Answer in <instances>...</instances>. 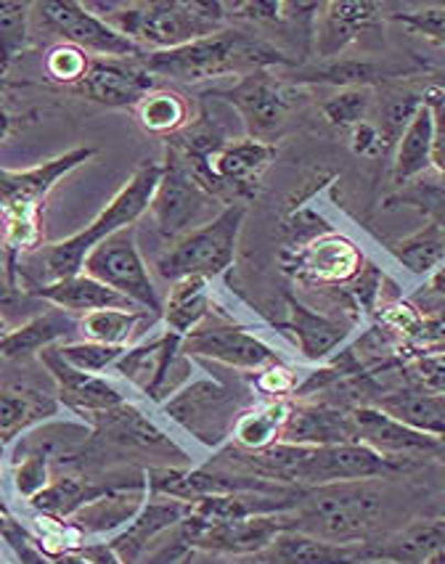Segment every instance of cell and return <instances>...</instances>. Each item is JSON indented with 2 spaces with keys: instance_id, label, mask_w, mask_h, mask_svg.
Here are the masks:
<instances>
[{
  "instance_id": "obj_1",
  "label": "cell",
  "mask_w": 445,
  "mask_h": 564,
  "mask_svg": "<svg viewBox=\"0 0 445 564\" xmlns=\"http://www.w3.org/2000/svg\"><path fill=\"white\" fill-rule=\"evenodd\" d=\"M234 475L260 477V480L284 485V488L311 490L321 485L352 480H392L414 467L409 458H388L361 443L343 445H290L276 443L265 451H241L237 445H223L209 462Z\"/></svg>"
},
{
  "instance_id": "obj_2",
  "label": "cell",
  "mask_w": 445,
  "mask_h": 564,
  "mask_svg": "<svg viewBox=\"0 0 445 564\" xmlns=\"http://www.w3.org/2000/svg\"><path fill=\"white\" fill-rule=\"evenodd\" d=\"M96 149L77 147L30 170H0V218L6 223V281L19 286V262L41 249L43 207L56 183L83 167Z\"/></svg>"
},
{
  "instance_id": "obj_3",
  "label": "cell",
  "mask_w": 445,
  "mask_h": 564,
  "mask_svg": "<svg viewBox=\"0 0 445 564\" xmlns=\"http://www.w3.org/2000/svg\"><path fill=\"white\" fill-rule=\"evenodd\" d=\"M388 482L352 480L303 490L300 503L286 511L290 530L334 543H366L382 538L388 517Z\"/></svg>"
},
{
  "instance_id": "obj_4",
  "label": "cell",
  "mask_w": 445,
  "mask_h": 564,
  "mask_svg": "<svg viewBox=\"0 0 445 564\" xmlns=\"http://www.w3.org/2000/svg\"><path fill=\"white\" fill-rule=\"evenodd\" d=\"M141 64L154 77L162 75L186 85H199L218 80V77H245L252 72L281 67V64H292V58L250 32L226 28L181 48L146 54Z\"/></svg>"
},
{
  "instance_id": "obj_5",
  "label": "cell",
  "mask_w": 445,
  "mask_h": 564,
  "mask_svg": "<svg viewBox=\"0 0 445 564\" xmlns=\"http://www.w3.org/2000/svg\"><path fill=\"white\" fill-rule=\"evenodd\" d=\"M90 11H101L104 22L143 54H160L188 45L202 37L226 30L223 3H199V0H160V3H85Z\"/></svg>"
},
{
  "instance_id": "obj_6",
  "label": "cell",
  "mask_w": 445,
  "mask_h": 564,
  "mask_svg": "<svg viewBox=\"0 0 445 564\" xmlns=\"http://www.w3.org/2000/svg\"><path fill=\"white\" fill-rule=\"evenodd\" d=\"M162 178V165L156 162H143V165L130 175L126 186L109 199V205L96 215L83 231L72 234L69 239L48 245L41 252V284L69 279V275L83 273V262L94 249L115 236L122 228L135 226L143 215L149 213L156 183ZM37 286V284H35Z\"/></svg>"
},
{
  "instance_id": "obj_7",
  "label": "cell",
  "mask_w": 445,
  "mask_h": 564,
  "mask_svg": "<svg viewBox=\"0 0 445 564\" xmlns=\"http://www.w3.org/2000/svg\"><path fill=\"white\" fill-rule=\"evenodd\" d=\"M245 218L247 205H228L207 226L173 241L154 262L156 275L170 281V284L181 279H192V275L207 281L218 279L237 260L239 234Z\"/></svg>"
},
{
  "instance_id": "obj_8",
  "label": "cell",
  "mask_w": 445,
  "mask_h": 564,
  "mask_svg": "<svg viewBox=\"0 0 445 564\" xmlns=\"http://www.w3.org/2000/svg\"><path fill=\"white\" fill-rule=\"evenodd\" d=\"M276 154L279 149L271 141L241 135L220 143L213 152L196 156V160H188L183 154L178 156L209 194L218 196L220 202L228 199V205H247L252 196H258L260 181H263L268 167L273 165Z\"/></svg>"
},
{
  "instance_id": "obj_9",
  "label": "cell",
  "mask_w": 445,
  "mask_h": 564,
  "mask_svg": "<svg viewBox=\"0 0 445 564\" xmlns=\"http://www.w3.org/2000/svg\"><path fill=\"white\" fill-rule=\"evenodd\" d=\"M250 405V395L239 384L223 382L218 377H205L192 379L167 403H162V411L175 424H181L194 441L218 451L231 441L234 422Z\"/></svg>"
},
{
  "instance_id": "obj_10",
  "label": "cell",
  "mask_w": 445,
  "mask_h": 564,
  "mask_svg": "<svg viewBox=\"0 0 445 564\" xmlns=\"http://www.w3.org/2000/svg\"><path fill=\"white\" fill-rule=\"evenodd\" d=\"M228 205H223L215 194H209L194 173L188 170L186 162L181 160L173 149L167 147L165 165H162V178L156 183V192L152 196V213L156 231L165 239L173 241L183 239L186 234L196 231V228L207 226L215 220Z\"/></svg>"
},
{
  "instance_id": "obj_11",
  "label": "cell",
  "mask_w": 445,
  "mask_h": 564,
  "mask_svg": "<svg viewBox=\"0 0 445 564\" xmlns=\"http://www.w3.org/2000/svg\"><path fill=\"white\" fill-rule=\"evenodd\" d=\"M135 236H139V228L135 226L122 228V231L109 236L107 241H101L85 258L83 273H88L90 279L101 281L104 286L122 294V297L130 300L135 307H141V311L154 313V316L162 318V297L156 292L146 262L141 258Z\"/></svg>"
},
{
  "instance_id": "obj_12",
  "label": "cell",
  "mask_w": 445,
  "mask_h": 564,
  "mask_svg": "<svg viewBox=\"0 0 445 564\" xmlns=\"http://www.w3.org/2000/svg\"><path fill=\"white\" fill-rule=\"evenodd\" d=\"M290 530L286 514H265V517H247V520H226V522H207L196 520L188 511V517L178 524V533L188 549L199 554L213 556H231V560H250L260 556L276 541L279 533Z\"/></svg>"
},
{
  "instance_id": "obj_13",
  "label": "cell",
  "mask_w": 445,
  "mask_h": 564,
  "mask_svg": "<svg viewBox=\"0 0 445 564\" xmlns=\"http://www.w3.org/2000/svg\"><path fill=\"white\" fill-rule=\"evenodd\" d=\"M37 19L51 35H56L62 43L75 45L88 56L98 58H143L146 54L120 35L115 28H109L101 17H96L88 6L75 3V0H45L35 6Z\"/></svg>"
},
{
  "instance_id": "obj_14",
  "label": "cell",
  "mask_w": 445,
  "mask_h": 564,
  "mask_svg": "<svg viewBox=\"0 0 445 564\" xmlns=\"http://www.w3.org/2000/svg\"><path fill=\"white\" fill-rule=\"evenodd\" d=\"M183 352L188 358H199L205 364H218L245 373H254L281 360L279 352L263 343L258 334L237 326L223 313H213L199 329L183 337Z\"/></svg>"
},
{
  "instance_id": "obj_15",
  "label": "cell",
  "mask_w": 445,
  "mask_h": 564,
  "mask_svg": "<svg viewBox=\"0 0 445 564\" xmlns=\"http://www.w3.org/2000/svg\"><path fill=\"white\" fill-rule=\"evenodd\" d=\"M284 271L307 286H345L363 271L361 249L339 231H324L281 252Z\"/></svg>"
},
{
  "instance_id": "obj_16",
  "label": "cell",
  "mask_w": 445,
  "mask_h": 564,
  "mask_svg": "<svg viewBox=\"0 0 445 564\" xmlns=\"http://www.w3.org/2000/svg\"><path fill=\"white\" fill-rule=\"evenodd\" d=\"M218 98L231 104L234 115L245 122L247 135L260 138V141H268V135L284 122L286 111L294 104L290 85L268 75V69L239 77L234 88L223 90Z\"/></svg>"
},
{
  "instance_id": "obj_17",
  "label": "cell",
  "mask_w": 445,
  "mask_h": 564,
  "mask_svg": "<svg viewBox=\"0 0 445 564\" xmlns=\"http://www.w3.org/2000/svg\"><path fill=\"white\" fill-rule=\"evenodd\" d=\"M37 360L45 366L48 377L54 379L58 403L64 409L75 411L77 416H83L85 422H94L101 413L120 409V405L130 403L126 392L117 384H111L107 377H96V373H83L58 356L56 345L45 347L37 352Z\"/></svg>"
},
{
  "instance_id": "obj_18",
  "label": "cell",
  "mask_w": 445,
  "mask_h": 564,
  "mask_svg": "<svg viewBox=\"0 0 445 564\" xmlns=\"http://www.w3.org/2000/svg\"><path fill=\"white\" fill-rule=\"evenodd\" d=\"M154 88L156 77L141 58H94L88 75L69 90L109 109H135Z\"/></svg>"
},
{
  "instance_id": "obj_19",
  "label": "cell",
  "mask_w": 445,
  "mask_h": 564,
  "mask_svg": "<svg viewBox=\"0 0 445 564\" xmlns=\"http://www.w3.org/2000/svg\"><path fill=\"white\" fill-rule=\"evenodd\" d=\"M352 430H356V443L366 448L377 451V454L388 458H443L445 462V445L422 435V432L405 427L398 419L388 416L379 411L377 405H356L350 409Z\"/></svg>"
},
{
  "instance_id": "obj_20",
  "label": "cell",
  "mask_w": 445,
  "mask_h": 564,
  "mask_svg": "<svg viewBox=\"0 0 445 564\" xmlns=\"http://www.w3.org/2000/svg\"><path fill=\"white\" fill-rule=\"evenodd\" d=\"M90 424L98 430V441L107 443L120 456L143 454L152 458H186L178 445L170 441L165 432L133 403L101 413Z\"/></svg>"
},
{
  "instance_id": "obj_21",
  "label": "cell",
  "mask_w": 445,
  "mask_h": 564,
  "mask_svg": "<svg viewBox=\"0 0 445 564\" xmlns=\"http://www.w3.org/2000/svg\"><path fill=\"white\" fill-rule=\"evenodd\" d=\"M146 496V475H143L141 480L117 485L109 494L85 503V507L80 511H75L69 520H64V524H67L69 533L75 535L77 549H80L85 541H90V538L120 533V530L139 514Z\"/></svg>"
},
{
  "instance_id": "obj_22",
  "label": "cell",
  "mask_w": 445,
  "mask_h": 564,
  "mask_svg": "<svg viewBox=\"0 0 445 564\" xmlns=\"http://www.w3.org/2000/svg\"><path fill=\"white\" fill-rule=\"evenodd\" d=\"M188 511H192V503L149 494L141 511L130 520V524H126L117 535L107 538L109 549L115 551L117 560L122 564H139L156 538L165 535L167 530L178 528L188 517Z\"/></svg>"
},
{
  "instance_id": "obj_23",
  "label": "cell",
  "mask_w": 445,
  "mask_h": 564,
  "mask_svg": "<svg viewBox=\"0 0 445 564\" xmlns=\"http://www.w3.org/2000/svg\"><path fill=\"white\" fill-rule=\"evenodd\" d=\"M409 202L427 209V226L392 241L390 252L405 271L414 275H432L445 265V192L430 188L424 192V199L411 196Z\"/></svg>"
},
{
  "instance_id": "obj_24",
  "label": "cell",
  "mask_w": 445,
  "mask_h": 564,
  "mask_svg": "<svg viewBox=\"0 0 445 564\" xmlns=\"http://www.w3.org/2000/svg\"><path fill=\"white\" fill-rule=\"evenodd\" d=\"M369 564H427L445 554V517H419L388 535L366 541Z\"/></svg>"
},
{
  "instance_id": "obj_25",
  "label": "cell",
  "mask_w": 445,
  "mask_h": 564,
  "mask_svg": "<svg viewBox=\"0 0 445 564\" xmlns=\"http://www.w3.org/2000/svg\"><path fill=\"white\" fill-rule=\"evenodd\" d=\"M313 30V51L324 62H334L350 43L361 37V32L379 22V3L369 0H343V3L321 6Z\"/></svg>"
},
{
  "instance_id": "obj_26",
  "label": "cell",
  "mask_w": 445,
  "mask_h": 564,
  "mask_svg": "<svg viewBox=\"0 0 445 564\" xmlns=\"http://www.w3.org/2000/svg\"><path fill=\"white\" fill-rule=\"evenodd\" d=\"M279 443L290 445H343L356 443L352 416L348 405L334 403H305L292 400L290 419Z\"/></svg>"
},
{
  "instance_id": "obj_27",
  "label": "cell",
  "mask_w": 445,
  "mask_h": 564,
  "mask_svg": "<svg viewBox=\"0 0 445 564\" xmlns=\"http://www.w3.org/2000/svg\"><path fill=\"white\" fill-rule=\"evenodd\" d=\"M258 560L263 564H369V554L366 543H334L300 530H284Z\"/></svg>"
},
{
  "instance_id": "obj_28",
  "label": "cell",
  "mask_w": 445,
  "mask_h": 564,
  "mask_svg": "<svg viewBox=\"0 0 445 564\" xmlns=\"http://www.w3.org/2000/svg\"><path fill=\"white\" fill-rule=\"evenodd\" d=\"M58 409V398L43 392L41 387L0 379V443L9 448L37 424L54 419Z\"/></svg>"
},
{
  "instance_id": "obj_29",
  "label": "cell",
  "mask_w": 445,
  "mask_h": 564,
  "mask_svg": "<svg viewBox=\"0 0 445 564\" xmlns=\"http://www.w3.org/2000/svg\"><path fill=\"white\" fill-rule=\"evenodd\" d=\"M32 297L41 300L43 305L58 307V311H67L72 316H85V313L94 311H141L130 300L117 294L109 286H104L101 281L90 279L88 273L69 275V279L51 281V284H37L28 290Z\"/></svg>"
},
{
  "instance_id": "obj_30",
  "label": "cell",
  "mask_w": 445,
  "mask_h": 564,
  "mask_svg": "<svg viewBox=\"0 0 445 564\" xmlns=\"http://www.w3.org/2000/svg\"><path fill=\"white\" fill-rule=\"evenodd\" d=\"M379 411L388 416L398 419L405 427L422 432V435L432 437V441L445 445V395L443 392H430L422 387L403 384L382 390L375 398Z\"/></svg>"
},
{
  "instance_id": "obj_31",
  "label": "cell",
  "mask_w": 445,
  "mask_h": 564,
  "mask_svg": "<svg viewBox=\"0 0 445 564\" xmlns=\"http://www.w3.org/2000/svg\"><path fill=\"white\" fill-rule=\"evenodd\" d=\"M286 318L284 329L292 332L294 343L300 347V356L311 364H324L334 352L339 350L350 337V326L343 324L339 318L326 316V313L313 311L297 297L286 294Z\"/></svg>"
},
{
  "instance_id": "obj_32",
  "label": "cell",
  "mask_w": 445,
  "mask_h": 564,
  "mask_svg": "<svg viewBox=\"0 0 445 564\" xmlns=\"http://www.w3.org/2000/svg\"><path fill=\"white\" fill-rule=\"evenodd\" d=\"M72 334H80V318L67 311H58V307H48V311L37 313L35 318L14 326L0 339V358L6 364H22L45 347L67 343Z\"/></svg>"
},
{
  "instance_id": "obj_33",
  "label": "cell",
  "mask_w": 445,
  "mask_h": 564,
  "mask_svg": "<svg viewBox=\"0 0 445 564\" xmlns=\"http://www.w3.org/2000/svg\"><path fill=\"white\" fill-rule=\"evenodd\" d=\"M213 313L218 311L209 297V281L192 275V279H181L170 286L167 300L162 303V324L167 332L183 339L199 329Z\"/></svg>"
},
{
  "instance_id": "obj_34",
  "label": "cell",
  "mask_w": 445,
  "mask_h": 564,
  "mask_svg": "<svg viewBox=\"0 0 445 564\" xmlns=\"http://www.w3.org/2000/svg\"><path fill=\"white\" fill-rule=\"evenodd\" d=\"M160 316L146 311H94L80 316V334L88 343L130 347L139 343L141 334L154 332Z\"/></svg>"
},
{
  "instance_id": "obj_35",
  "label": "cell",
  "mask_w": 445,
  "mask_h": 564,
  "mask_svg": "<svg viewBox=\"0 0 445 564\" xmlns=\"http://www.w3.org/2000/svg\"><path fill=\"white\" fill-rule=\"evenodd\" d=\"M292 400H265L250 405L234 422L231 443L241 451H265L281 441L286 419H290Z\"/></svg>"
},
{
  "instance_id": "obj_36",
  "label": "cell",
  "mask_w": 445,
  "mask_h": 564,
  "mask_svg": "<svg viewBox=\"0 0 445 564\" xmlns=\"http://www.w3.org/2000/svg\"><path fill=\"white\" fill-rule=\"evenodd\" d=\"M432 167V115L427 104L416 111L414 120L403 130V135L395 143V170L392 178L398 186L414 181L416 175L427 173Z\"/></svg>"
},
{
  "instance_id": "obj_37",
  "label": "cell",
  "mask_w": 445,
  "mask_h": 564,
  "mask_svg": "<svg viewBox=\"0 0 445 564\" xmlns=\"http://www.w3.org/2000/svg\"><path fill=\"white\" fill-rule=\"evenodd\" d=\"M133 111L135 122L152 135H178L192 124V107L186 98L170 88H160V85L149 90Z\"/></svg>"
},
{
  "instance_id": "obj_38",
  "label": "cell",
  "mask_w": 445,
  "mask_h": 564,
  "mask_svg": "<svg viewBox=\"0 0 445 564\" xmlns=\"http://www.w3.org/2000/svg\"><path fill=\"white\" fill-rule=\"evenodd\" d=\"M30 3H0V75L3 77L30 45Z\"/></svg>"
},
{
  "instance_id": "obj_39",
  "label": "cell",
  "mask_w": 445,
  "mask_h": 564,
  "mask_svg": "<svg viewBox=\"0 0 445 564\" xmlns=\"http://www.w3.org/2000/svg\"><path fill=\"white\" fill-rule=\"evenodd\" d=\"M384 69L371 62H329L324 67H311L294 75L297 83H326L339 85V88H371L377 80H382Z\"/></svg>"
},
{
  "instance_id": "obj_40",
  "label": "cell",
  "mask_w": 445,
  "mask_h": 564,
  "mask_svg": "<svg viewBox=\"0 0 445 564\" xmlns=\"http://www.w3.org/2000/svg\"><path fill=\"white\" fill-rule=\"evenodd\" d=\"M371 104H375V90L363 88H339L332 98H326L324 107H321V115L326 117V122L337 130H350L358 128V124L366 122L369 117Z\"/></svg>"
},
{
  "instance_id": "obj_41",
  "label": "cell",
  "mask_w": 445,
  "mask_h": 564,
  "mask_svg": "<svg viewBox=\"0 0 445 564\" xmlns=\"http://www.w3.org/2000/svg\"><path fill=\"white\" fill-rule=\"evenodd\" d=\"M424 94H414V90H398V94H390L382 101V122L377 124L379 135H382V147H395L398 138L403 135V130L409 128V122L414 120V115L422 109Z\"/></svg>"
},
{
  "instance_id": "obj_42",
  "label": "cell",
  "mask_w": 445,
  "mask_h": 564,
  "mask_svg": "<svg viewBox=\"0 0 445 564\" xmlns=\"http://www.w3.org/2000/svg\"><path fill=\"white\" fill-rule=\"evenodd\" d=\"M56 350H58V356L67 360L72 369H77L83 373H96V377H101L104 371L111 369V366L120 360V356L128 350V347L88 343V339H83V343L56 345Z\"/></svg>"
},
{
  "instance_id": "obj_43",
  "label": "cell",
  "mask_w": 445,
  "mask_h": 564,
  "mask_svg": "<svg viewBox=\"0 0 445 564\" xmlns=\"http://www.w3.org/2000/svg\"><path fill=\"white\" fill-rule=\"evenodd\" d=\"M90 62H94V56L75 48V45L56 43L54 48H48V54H45V75L58 85L75 88V85L88 75Z\"/></svg>"
},
{
  "instance_id": "obj_44",
  "label": "cell",
  "mask_w": 445,
  "mask_h": 564,
  "mask_svg": "<svg viewBox=\"0 0 445 564\" xmlns=\"http://www.w3.org/2000/svg\"><path fill=\"white\" fill-rule=\"evenodd\" d=\"M51 477V454L48 448L28 451L24 458L14 464V490L24 501L35 498L48 485Z\"/></svg>"
},
{
  "instance_id": "obj_45",
  "label": "cell",
  "mask_w": 445,
  "mask_h": 564,
  "mask_svg": "<svg viewBox=\"0 0 445 564\" xmlns=\"http://www.w3.org/2000/svg\"><path fill=\"white\" fill-rule=\"evenodd\" d=\"M297 387V371L290 369L284 360L265 366V369L258 371V377H252V390L268 400H292Z\"/></svg>"
},
{
  "instance_id": "obj_46",
  "label": "cell",
  "mask_w": 445,
  "mask_h": 564,
  "mask_svg": "<svg viewBox=\"0 0 445 564\" xmlns=\"http://www.w3.org/2000/svg\"><path fill=\"white\" fill-rule=\"evenodd\" d=\"M0 538L9 543L17 564H54V560L41 549V543L35 541V535H32L28 528H22V522H6L3 528H0Z\"/></svg>"
},
{
  "instance_id": "obj_47",
  "label": "cell",
  "mask_w": 445,
  "mask_h": 564,
  "mask_svg": "<svg viewBox=\"0 0 445 564\" xmlns=\"http://www.w3.org/2000/svg\"><path fill=\"white\" fill-rule=\"evenodd\" d=\"M401 22L403 28L414 30L416 35L427 37V41L443 45L445 48V6H430V9L405 11V14L392 17Z\"/></svg>"
},
{
  "instance_id": "obj_48",
  "label": "cell",
  "mask_w": 445,
  "mask_h": 564,
  "mask_svg": "<svg viewBox=\"0 0 445 564\" xmlns=\"http://www.w3.org/2000/svg\"><path fill=\"white\" fill-rule=\"evenodd\" d=\"M424 104L432 115V167L445 181V90L427 88L424 90Z\"/></svg>"
},
{
  "instance_id": "obj_49",
  "label": "cell",
  "mask_w": 445,
  "mask_h": 564,
  "mask_svg": "<svg viewBox=\"0 0 445 564\" xmlns=\"http://www.w3.org/2000/svg\"><path fill=\"white\" fill-rule=\"evenodd\" d=\"M228 19H241V22L276 24L286 14V3H223Z\"/></svg>"
},
{
  "instance_id": "obj_50",
  "label": "cell",
  "mask_w": 445,
  "mask_h": 564,
  "mask_svg": "<svg viewBox=\"0 0 445 564\" xmlns=\"http://www.w3.org/2000/svg\"><path fill=\"white\" fill-rule=\"evenodd\" d=\"M35 303L37 297H32L28 290H19V286L9 284V281H0V316L6 321H9L6 313H17V311L28 313L30 318H35L37 316Z\"/></svg>"
},
{
  "instance_id": "obj_51",
  "label": "cell",
  "mask_w": 445,
  "mask_h": 564,
  "mask_svg": "<svg viewBox=\"0 0 445 564\" xmlns=\"http://www.w3.org/2000/svg\"><path fill=\"white\" fill-rule=\"evenodd\" d=\"M350 149L358 156H379L384 152L382 135H379L375 122H361L350 130Z\"/></svg>"
},
{
  "instance_id": "obj_52",
  "label": "cell",
  "mask_w": 445,
  "mask_h": 564,
  "mask_svg": "<svg viewBox=\"0 0 445 564\" xmlns=\"http://www.w3.org/2000/svg\"><path fill=\"white\" fill-rule=\"evenodd\" d=\"M54 564H94L90 560H85L80 551H58V554H48Z\"/></svg>"
},
{
  "instance_id": "obj_53",
  "label": "cell",
  "mask_w": 445,
  "mask_h": 564,
  "mask_svg": "<svg viewBox=\"0 0 445 564\" xmlns=\"http://www.w3.org/2000/svg\"><path fill=\"white\" fill-rule=\"evenodd\" d=\"M430 292L445 300V265L430 275Z\"/></svg>"
},
{
  "instance_id": "obj_54",
  "label": "cell",
  "mask_w": 445,
  "mask_h": 564,
  "mask_svg": "<svg viewBox=\"0 0 445 564\" xmlns=\"http://www.w3.org/2000/svg\"><path fill=\"white\" fill-rule=\"evenodd\" d=\"M9 520H14V517H11V511H9V503H6V494H3V480H0V528H3L6 522Z\"/></svg>"
},
{
  "instance_id": "obj_55",
  "label": "cell",
  "mask_w": 445,
  "mask_h": 564,
  "mask_svg": "<svg viewBox=\"0 0 445 564\" xmlns=\"http://www.w3.org/2000/svg\"><path fill=\"white\" fill-rule=\"evenodd\" d=\"M11 133V117L0 109V141H6V135Z\"/></svg>"
},
{
  "instance_id": "obj_56",
  "label": "cell",
  "mask_w": 445,
  "mask_h": 564,
  "mask_svg": "<svg viewBox=\"0 0 445 564\" xmlns=\"http://www.w3.org/2000/svg\"><path fill=\"white\" fill-rule=\"evenodd\" d=\"M11 329H14V326H11V321H6L3 316H0V339H3Z\"/></svg>"
},
{
  "instance_id": "obj_57",
  "label": "cell",
  "mask_w": 445,
  "mask_h": 564,
  "mask_svg": "<svg viewBox=\"0 0 445 564\" xmlns=\"http://www.w3.org/2000/svg\"><path fill=\"white\" fill-rule=\"evenodd\" d=\"M6 88H9V83H6V77L0 75V101H3V98H6Z\"/></svg>"
},
{
  "instance_id": "obj_58",
  "label": "cell",
  "mask_w": 445,
  "mask_h": 564,
  "mask_svg": "<svg viewBox=\"0 0 445 564\" xmlns=\"http://www.w3.org/2000/svg\"><path fill=\"white\" fill-rule=\"evenodd\" d=\"M427 564H445V554H437V556H432V560H430Z\"/></svg>"
},
{
  "instance_id": "obj_59",
  "label": "cell",
  "mask_w": 445,
  "mask_h": 564,
  "mask_svg": "<svg viewBox=\"0 0 445 564\" xmlns=\"http://www.w3.org/2000/svg\"><path fill=\"white\" fill-rule=\"evenodd\" d=\"M3 456H6V445L0 443V462H3Z\"/></svg>"
}]
</instances>
